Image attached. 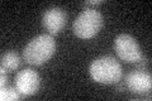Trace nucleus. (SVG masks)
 I'll use <instances>...</instances> for the list:
<instances>
[{
	"instance_id": "nucleus-1",
	"label": "nucleus",
	"mask_w": 152,
	"mask_h": 101,
	"mask_svg": "<svg viewBox=\"0 0 152 101\" xmlns=\"http://www.w3.org/2000/svg\"><path fill=\"white\" fill-rule=\"evenodd\" d=\"M56 51V42L51 34L34 37L23 49V60L28 65L41 66L46 63Z\"/></svg>"
},
{
	"instance_id": "nucleus-2",
	"label": "nucleus",
	"mask_w": 152,
	"mask_h": 101,
	"mask_svg": "<svg viewBox=\"0 0 152 101\" xmlns=\"http://www.w3.org/2000/svg\"><path fill=\"white\" fill-rule=\"evenodd\" d=\"M89 73L94 81L104 85L118 84L123 75L121 63L112 56H103L94 60L89 67Z\"/></svg>"
},
{
	"instance_id": "nucleus-3",
	"label": "nucleus",
	"mask_w": 152,
	"mask_h": 101,
	"mask_svg": "<svg viewBox=\"0 0 152 101\" xmlns=\"http://www.w3.org/2000/svg\"><path fill=\"white\" fill-rule=\"evenodd\" d=\"M103 27V15L94 8H86L79 14L72 24V31L76 37L90 39L100 32Z\"/></svg>"
},
{
	"instance_id": "nucleus-4",
	"label": "nucleus",
	"mask_w": 152,
	"mask_h": 101,
	"mask_svg": "<svg viewBox=\"0 0 152 101\" xmlns=\"http://www.w3.org/2000/svg\"><path fill=\"white\" fill-rule=\"evenodd\" d=\"M114 51L118 57L127 63H138L142 58V52L137 41L129 34H119L114 39Z\"/></svg>"
},
{
	"instance_id": "nucleus-5",
	"label": "nucleus",
	"mask_w": 152,
	"mask_h": 101,
	"mask_svg": "<svg viewBox=\"0 0 152 101\" xmlns=\"http://www.w3.org/2000/svg\"><path fill=\"white\" fill-rule=\"evenodd\" d=\"M14 82H15V89L22 96H31L39 89L41 80L34 70L24 68L17 73Z\"/></svg>"
},
{
	"instance_id": "nucleus-6",
	"label": "nucleus",
	"mask_w": 152,
	"mask_h": 101,
	"mask_svg": "<svg viewBox=\"0 0 152 101\" xmlns=\"http://www.w3.org/2000/svg\"><path fill=\"white\" fill-rule=\"evenodd\" d=\"M66 20H67V15L61 8H50L45 12L43 17H42V24L46 28V31L50 33L51 36H55L60 33L64 29Z\"/></svg>"
},
{
	"instance_id": "nucleus-7",
	"label": "nucleus",
	"mask_w": 152,
	"mask_h": 101,
	"mask_svg": "<svg viewBox=\"0 0 152 101\" xmlns=\"http://www.w3.org/2000/svg\"><path fill=\"white\" fill-rule=\"evenodd\" d=\"M126 86L128 90L134 94H145L152 87L151 75L145 72L143 70L131 71L126 76Z\"/></svg>"
},
{
	"instance_id": "nucleus-8",
	"label": "nucleus",
	"mask_w": 152,
	"mask_h": 101,
	"mask_svg": "<svg viewBox=\"0 0 152 101\" xmlns=\"http://www.w3.org/2000/svg\"><path fill=\"white\" fill-rule=\"evenodd\" d=\"M1 68L5 70L7 72H12V71H15L19 65H20V57L18 56L17 52L14 51H9L3 53L1 56Z\"/></svg>"
},
{
	"instance_id": "nucleus-9",
	"label": "nucleus",
	"mask_w": 152,
	"mask_h": 101,
	"mask_svg": "<svg viewBox=\"0 0 152 101\" xmlns=\"http://www.w3.org/2000/svg\"><path fill=\"white\" fill-rule=\"evenodd\" d=\"M20 96L22 95L18 92V90L15 87H1V91H0V99H1V101L19 100Z\"/></svg>"
},
{
	"instance_id": "nucleus-10",
	"label": "nucleus",
	"mask_w": 152,
	"mask_h": 101,
	"mask_svg": "<svg viewBox=\"0 0 152 101\" xmlns=\"http://www.w3.org/2000/svg\"><path fill=\"white\" fill-rule=\"evenodd\" d=\"M5 70H3L1 68V73H0V86H1V87H5L7 86V84H8V76L5 75Z\"/></svg>"
},
{
	"instance_id": "nucleus-11",
	"label": "nucleus",
	"mask_w": 152,
	"mask_h": 101,
	"mask_svg": "<svg viewBox=\"0 0 152 101\" xmlns=\"http://www.w3.org/2000/svg\"><path fill=\"white\" fill-rule=\"evenodd\" d=\"M103 1L102 0H94V1H85L84 5L85 7H89V5H99V4H102Z\"/></svg>"
}]
</instances>
